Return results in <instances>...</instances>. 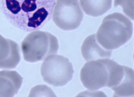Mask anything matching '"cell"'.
I'll use <instances>...</instances> for the list:
<instances>
[{"mask_svg":"<svg viewBox=\"0 0 134 97\" xmlns=\"http://www.w3.org/2000/svg\"><path fill=\"white\" fill-rule=\"evenodd\" d=\"M0 40V54H1L3 48L4 41Z\"/></svg>","mask_w":134,"mask_h":97,"instance_id":"obj_12","label":"cell"},{"mask_svg":"<svg viewBox=\"0 0 134 97\" xmlns=\"http://www.w3.org/2000/svg\"><path fill=\"white\" fill-rule=\"evenodd\" d=\"M44 80L55 87L66 85L72 79L74 71L69 60L60 55H53L46 59L41 68Z\"/></svg>","mask_w":134,"mask_h":97,"instance_id":"obj_5","label":"cell"},{"mask_svg":"<svg viewBox=\"0 0 134 97\" xmlns=\"http://www.w3.org/2000/svg\"><path fill=\"white\" fill-rule=\"evenodd\" d=\"M1 1L0 0V10L1 9Z\"/></svg>","mask_w":134,"mask_h":97,"instance_id":"obj_13","label":"cell"},{"mask_svg":"<svg viewBox=\"0 0 134 97\" xmlns=\"http://www.w3.org/2000/svg\"><path fill=\"white\" fill-rule=\"evenodd\" d=\"M81 6L87 15L93 17L101 16L111 8L113 0H80Z\"/></svg>","mask_w":134,"mask_h":97,"instance_id":"obj_10","label":"cell"},{"mask_svg":"<svg viewBox=\"0 0 134 97\" xmlns=\"http://www.w3.org/2000/svg\"><path fill=\"white\" fill-rule=\"evenodd\" d=\"M82 55L86 61L99 59H109L112 51L107 50L98 42L95 34L88 37L83 43L81 47Z\"/></svg>","mask_w":134,"mask_h":97,"instance_id":"obj_7","label":"cell"},{"mask_svg":"<svg viewBox=\"0 0 134 97\" xmlns=\"http://www.w3.org/2000/svg\"><path fill=\"white\" fill-rule=\"evenodd\" d=\"M56 1H57V0H56Z\"/></svg>","mask_w":134,"mask_h":97,"instance_id":"obj_14","label":"cell"},{"mask_svg":"<svg viewBox=\"0 0 134 97\" xmlns=\"http://www.w3.org/2000/svg\"><path fill=\"white\" fill-rule=\"evenodd\" d=\"M23 79L15 71H0V97H13L17 94Z\"/></svg>","mask_w":134,"mask_h":97,"instance_id":"obj_8","label":"cell"},{"mask_svg":"<svg viewBox=\"0 0 134 97\" xmlns=\"http://www.w3.org/2000/svg\"><path fill=\"white\" fill-rule=\"evenodd\" d=\"M24 60L34 62L46 59L56 55L59 48L56 37L46 31H32L22 43Z\"/></svg>","mask_w":134,"mask_h":97,"instance_id":"obj_3","label":"cell"},{"mask_svg":"<svg viewBox=\"0 0 134 97\" xmlns=\"http://www.w3.org/2000/svg\"><path fill=\"white\" fill-rule=\"evenodd\" d=\"M118 63L105 59L88 61L82 69L80 78L84 87L95 91L109 87L111 76Z\"/></svg>","mask_w":134,"mask_h":97,"instance_id":"obj_4","label":"cell"},{"mask_svg":"<svg viewBox=\"0 0 134 97\" xmlns=\"http://www.w3.org/2000/svg\"><path fill=\"white\" fill-rule=\"evenodd\" d=\"M132 31L130 20L121 13H116L104 18L96 37L103 47L111 50L126 44L131 38Z\"/></svg>","mask_w":134,"mask_h":97,"instance_id":"obj_2","label":"cell"},{"mask_svg":"<svg viewBox=\"0 0 134 97\" xmlns=\"http://www.w3.org/2000/svg\"><path fill=\"white\" fill-rule=\"evenodd\" d=\"M121 6L124 13L132 20H134V0H115L114 6Z\"/></svg>","mask_w":134,"mask_h":97,"instance_id":"obj_11","label":"cell"},{"mask_svg":"<svg viewBox=\"0 0 134 97\" xmlns=\"http://www.w3.org/2000/svg\"><path fill=\"white\" fill-rule=\"evenodd\" d=\"M134 71L127 67L125 72L116 87L112 90L114 96H134Z\"/></svg>","mask_w":134,"mask_h":97,"instance_id":"obj_9","label":"cell"},{"mask_svg":"<svg viewBox=\"0 0 134 97\" xmlns=\"http://www.w3.org/2000/svg\"><path fill=\"white\" fill-rule=\"evenodd\" d=\"M52 20L59 28L66 31L74 30L81 25L83 14L78 0H57Z\"/></svg>","mask_w":134,"mask_h":97,"instance_id":"obj_6","label":"cell"},{"mask_svg":"<svg viewBox=\"0 0 134 97\" xmlns=\"http://www.w3.org/2000/svg\"><path fill=\"white\" fill-rule=\"evenodd\" d=\"M55 0H1V10L15 27L30 32L42 28L52 17Z\"/></svg>","mask_w":134,"mask_h":97,"instance_id":"obj_1","label":"cell"}]
</instances>
